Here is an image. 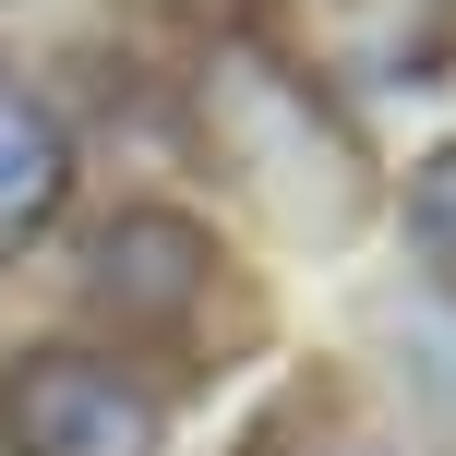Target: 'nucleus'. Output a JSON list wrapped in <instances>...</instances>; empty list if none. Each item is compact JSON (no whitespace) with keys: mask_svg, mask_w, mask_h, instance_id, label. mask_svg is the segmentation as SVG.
Here are the masks:
<instances>
[{"mask_svg":"<svg viewBox=\"0 0 456 456\" xmlns=\"http://www.w3.org/2000/svg\"><path fill=\"white\" fill-rule=\"evenodd\" d=\"M181 109L205 133L216 181L289 252H348L372 216V133L265 37H205L181 72Z\"/></svg>","mask_w":456,"mask_h":456,"instance_id":"nucleus-1","label":"nucleus"},{"mask_svg":"<svg viewBox=\"0 0 456 456\" xmlns=\"http://www.w3.org/2000/svg\"><path fill=\"white\" fill-rule=\"evenodd\" d=\"M0 456H168V385L96 337H37L0 361Z\"/></svg>","mask_w":456,"mask_h":456,"instance_id":"nucleus-2","label":"nucleus"},{"mask_svg":"<svg viewBox=\"0 0 456 456\" xmlns=\"http://www.w3.org/2000/svg\"><path fill=\"white\" fill-rule=\"evenodd\" d=\"M216 289V228L192 205H120L109 228L85 240V300L96 324H133V337H168L192 324Z\"/></svg>","mask_w":456,"mask_h":456,"instance_id":"nucleus-3","label":"nucleus"},{"mask_svg":"<svg viewBox=\"0 0 456 456\" xmlns=\"http://www.w3.org/2000/svg\"><path fill=\"white\" fill-rule=\"evenodd\" d=\"M72 168H85L72 120L48 109V96L0 85V265H12V252H37L48 228H61V205H72Z\"/></svg>","mask_w":456,"mask_h":456,"instance_id":"nucleus-4","label":"nucleus"},{"mask_svg":"<svg viewBox=\"0 0 456 456\" xmlns=\"http://www.w3.org/2000/svg\"><path fill=\"white\" fill-rule=\"evenodd\" d=\"M372 348H385L396 409L456 456V300L420 289V276H409V289H385V300H372Z\"/></svg>","mask_w":456,"mask_h":456,"instance_id":"nucleus-5","label":"nucleus"},{"mask_svg":"<svg viewBox=\"0 0 456 456\" xmlns=\"http://www.w3.org/2000/svg\"><path fill=\"white\" fill-rule=\"evenodd\" d=\"M409 252H420V289L456 300V144H433L409 168Z\"/></svg>","mask_w":456,"mask_h":456,"instance_id":"nucleus-6","label":"nucleus"},{"mask_svg":"<svg viewBox=\"0 0 456 456\" xmlns=\"http://www.w3.org/2000/svg\"><path fill=\"white\" fill-rule=\"evenodd\" d=\"M289 456H396V444H385V433H348V420H337V433H300Z\"/></svg>","mask_w":456,"mask_h":456,"instance_id":"nucleus-7","label":"nucleus"}]
</instances>
